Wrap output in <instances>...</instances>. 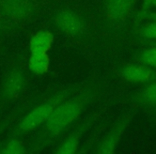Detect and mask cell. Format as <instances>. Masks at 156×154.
<instances>
[{
	"label": "cell",
	"instance_id": "obj_1",
	"mask_svg": "<svg viewBox=\"0 0 156 154\" xmlns=\"http://www.w3.org/2000/svg\"><path fill=\"white\" fill-rule=\"evenodd\" d=\"M105 86L104 79H92L83 84L77 91L57 105L30 140L27 152L37 153L52 145L69 126L78 121L96 98L102 95Z\"/></svg>",
	"mask_w": 156,
	"mask_h": 154
},
{
	"label": "cell",
	"instance_id": "obj_2",
	"mask_svg": "<svg viewBox=\"0 0 156 154\" xmlns=\"http://www.w3.org/2000/svg\"><path fill=\"white\" fill-rule=\"evenodd\" d=\"M81 86H83V84L62 88V89L55 91L47 98H44L42 101L37 102V104H35L32 108L28 109L25 116L20 118V120L15 125L12 126L8 137L22 138L25 135L37 131L47 120L50 113L57 107V105L60 104L63 100L69 98V95H72Z\"/></svg>",
	"mask_w": 156,
	"mask_h": 154
},
{
	"label": "cell",
	"instance_id": "obj_3",
	"mask_svg": "<svg viewBox=\"0 0 156 154\" xmlns=\"http://www.w3.org/2000/svg\"><path fill=\"white\" fill-rule=\"evenodd\" d=\"M28 84V73L20 59H15L3 74L0 81V101L9 103L16 100Z\"/></svg>",
	"mask_w": 156,
	"mask_h": 154
},
{
	"label": "cell",
	"instance_id": "obj_4",
	"mask_svg": "<svg viewBox=\"0 0 156 154\" xmlns=\"http://www.w3.org/2000/svg\"><path fill=\"white\" fill-rule=\"evenodd\" d=\"M136 107L134 106L133 109L126 110L124 113H122L115 123L111 125L109 131L101 138V140L96 141L95 145H93V150L91 152L98 154H111L115 151L117 147L119 145L122 137H123L125 131L132 123L134 119Z\"/></svg>",
	"mask_w": 156,
	"mask_h": 154
},
{
	"label": "cell",
	"instance_id": "obj_5",
	"mask_svg": "<svg viewBox=\"0 0 156 154\" xmlns=\"http://www.w3.org/2000/svg\"><path fill=\"white\" fill-rule=\"evenodd\" d=\"M103 109L94 110V113L88 115L85 119H83L80 122H78L74 128L67 134V136L57 145V148L54 150V153L56 154H74L78 152L79 143L85 134L92 127L94 122L98 119V117L102 113Z\"/></svg>",
	"mask_w": 156,
	"mask_h": 154
},
{
	"label": "cell",
	"instance_id": "obj_6",
	"mask_svg": "<svg viewBox=\"0 0 156 154\" xmlns=\"http://www.w3.org/2000/svg\"><path fill=\"white\" fill-rule=\"evenodd\" d=\"M35 10L34 0H0V15L12 23L32 17Z\"/></svg>",
	"mask_w": 156,
	"mask_h": 154
},
{
	"label": "cell",
	"instance_id": "obj_7",
	"mask_svg": "<svg viewBox=\"0 0 156 154\" xmlns=\"http://www.w3.org/2000/svg\"><path fill=\"white\" fill-rule=\"evenodd\" d=\"M121 78L133 84H150L156 81V69L142 63L125 64L119 70Z\"/></svg>",
	"mask_w": 156,
	"mask_h": 154
},
{
	"label": "cell",
	"instance_id": "obj_8",
	"mask_svg": "<svg viewBox=\"0 0 156 154\" xmlns=\"http://www.w3.org/2000/svg\"><path fill=\"white\" fill-rule=\"evenodd\" d=\"M55 25L61 31L69 35H77L83 32L85 24L80 15L71 10H64L55 17Z\"/></svg>",
	"mask_w": 156,
	"mask_h": 154
},
{
	"label": "cell",
	"instance_id": "obj_9",
	"mask_svg": "<svg viewBox=\"0 0 156 154\" xmlns=\"http://www.w3.org/2000/svg\"><path fill=\"white\" fill-rule=\"evenodd\" d=\"M136 0H105V15L107 20L119 24L129 16Z\"/></svg>",
	"mask_w": 156,
	"mask_h": 154
},
{
	"label": "cell",
	"instance_id": "obj_10",
	"mask_svg": "<svg viewBox=\"0 0 156 154\" xmlns=\"http://www.w3.org/2000/svg\"><path fill=\"white\" fill-rule=\"evenodd\" d=\"M55 41V37L49 30H40L31 37L29 41V52L30 54L37 52H48Z\"/></svg>",
	"mask_w": 156,
	"mask_h": 154
},
{
	"label": "cell",
	"instance_id": "obj_11",
	"mask_svg": "<svg viewBox=\"0 0 156 154\" xmlns=\"http://www.w3.org/2000/svg\"><path fill=\"white\" fill-rule=\"evenodd\" d=\"M132 101L136 108H156V81L147 84L144 88L133 96Z\"/></svg>",
	"mask_w": 156,
	"mask_h": 154
},
{
	"label": "cell",
	"instance_id": "obj_12",
	"mask_svg": "<svg viewBox=\"0 0 156 154\" xmlns=\"http://www.w3.org/2000/svg\"><path fill=\"white\" fill-rule=\"evenodd\" d=\"M50 66V58L48 52L30 54L28 59V70L35 75H43L47 73Z\"/></svg>",
	"mask_w": 156,
	"mask_h": 154
},
{
	"label": "cell",
	"instance_id": "obj_13",
	"mask_svg": "<svg viewBox=\"0 0 156 154\" xmlns=\"http://www.w3.org/2000/svg\"><path fill=\"white\" fill-rule=\"evenodd\" d=\"M26 152V145L17 137H8L0 145V154H24Z\"/></svg>",
	"mask_w": 156,
	"mask_h": 154
},
{
	"label": "cell",
	"instance_id": "obj_14",
	"mask_svg": "<svg viewBox=\"0 0 156 154\" xmlns=\"http://www.w3.org/2000/svg\"><path fill=\"white\" fill-rule=\"evenodd\" d=\"M139 63L156 69V46H152L142 50L138 57Z\"/></svg>",
	"mask_w": 156,
	"mask_h": 154
},
{
	"label": "cell",
	"instance_id": "obj_15",
	"mask_svg": "<svg viewBox=\"0 0 156 154\" xmlns=\"http://www.w3.org/2000/svg\"><path fill=\"white\" fill-rule=\"evenodd\" d=\"M140 35L149 40H156V20L144 25L140 30Z\"/></svg>",
	"mask_w": 156,
	"mask_h": 154
},
{
	"label": "cell",
	"instance_id": "obj_16",
	"mask_svg": "<svg viewBox=\"0 0 156 154\" xmlns=\"http://www.w3.org/2000/svg\"><path fill=\"white\" fill-rule=\"evenodd\" d=\"M20 111H22V110L15 111L14 113L8 116L7 118H5V119H2L1 121H0V145H1V143H2V142H1V136H2L3 133L8 130V127H10V126H11L12 122H13L14 120H16V118H17V117H20Z\"/></svg>",
	"mask_w": 156,
	"mask_h": 154
},
{
	"label": "cell",
	"instance_id": "obj_17",
	"mask_svg": "<svg viewBox=\"0 0 156 154\" xmlns=\"http://www.w3.org/2000/svg\"><path fill=\"white\" fill-rule=\"evenodd\" d=\"M14 26V23L8 20L7 18L2 17L0 15V34H3V33L8 32L9 30H11Z\"/></svg>",
	"mask_w": 156,
	"mask_h": 154
},
{
	"label": "cell",
	"instance_id": "obj_18",
	"mask_svg": "<svg viewBox=\"0 0 156 154\" xmlns=\"http://www.w3.org/2000/svg\"><path fill=\"white\" fill-rule=\"evenodd\" d=\"M144 5L147 7L156 8V0H144Z\"/></svg>",
	"mask_w": 156,
	"mask_h": 154
},
{
	"label": "cell",
	"instance_id": "obj_19",
	"mask_svg": "<svg viewBox=\"0 0 156 154\" xmlns=\"http://www.w3.org/2000/svg\"><path fill=\"white\" fill-rule=\"evenodd\" d=\"M145 17L149 18V20H156V12H152V13L145 14Z\"/></svg>",
	"mask_w": 156,
	"mask_h": 154
}]
</instances>
